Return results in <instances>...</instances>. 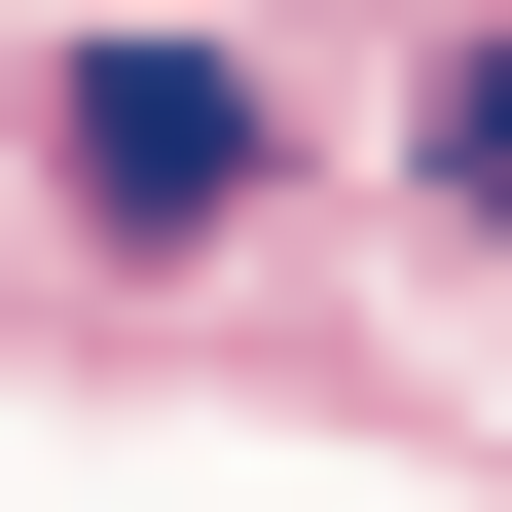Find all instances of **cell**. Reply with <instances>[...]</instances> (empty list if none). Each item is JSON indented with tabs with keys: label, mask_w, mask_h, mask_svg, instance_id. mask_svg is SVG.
<instances>
[{
	"label": "cell",
	"mask_w": 512,
	"mask_h": 512,
	"mask_svg": "<svg viewBox=\"0 0 512 512\" xmlns=\"http://www.w3.org/2000/svg\"><path fill=\"white\" fill-rule=\"evenodd\" d=\"M37 183H74L110 256H220L256 220V74L220 37H74V74H37Z\"/></svg>",
	"instance_id": "cell-1"
},
{
	"label": "cell",
	"mask_w": 512,
	"mask_h": 512,
	"mask_svg": "<svg viewBox=\"0 0 512 512\" xmlns=\"http://www.w3.org/2000/svg\"><path fill=\"white\" fill-rule=\"evenodd\" d=\"M439 220H512V37H476V74H439Z\"/></svg>",
	"instance_id": "cell-2"
}]
</instances>
